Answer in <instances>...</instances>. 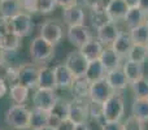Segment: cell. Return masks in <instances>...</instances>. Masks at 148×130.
I'll return each instance as SVG.
<instances>
[{
  "mask_svg": "<svg viewBox=\"0 0 148 130\" xmlns=\"http://www.w3.org/2000/svg\"><path fill=\"white\" fill-rule=\"evenodd\" d=\"M74 130H90V126L87 125V122H84V124H77V125L74 126Z\"/></svg>",
  "mask_w": 148,
  "mask_h": 130,
  "instance_id": "cell-46",
  "label": "cell"
},
{
  "mask_svg": "<svg viewBox=\"0 0 148 130\" xmlns=\"http://www.w3.org/2000/svg\"><path fill=\"white\" fill-rule=\"evenodd\" d=\"M55 46L43 39L40 35L34 38L30 43V56L36 64L47 63L53 57Z\"/></svg>",
  "mask_w": 148,
  "mask_h": 130,
  "instance_id": "cell-3",
  "label": "cell"
},
{
  "mask_svg": "<svg viewBox=\"0 0 148 130\" xmlns=\"http://www.w3.org/2000/svg\"><path fill=\"white\" fill-rule=\"evenodd\" d=\"M110 1H112V0H101V7L104 8V9H107V7L110 4Z\"/></svg>",
  "mask_w": 148,
  "mask_h": 130,
  "instance_id": "cell-50",
  "label": "cell"
},
{
  "mask_svg": "<svg viewBox=\"0 0 148 130\" xmlns=\"http://www.w3.org/2000/svg\"><path fill=\"white\" fill-rule=\"evenodd\" d=\"M4 59H5V51L1 48V47H0V65H1L3 63H5Z\"/></svg>",
  "mask_w": 148,
  "mask_h": 130,
  "instance_id": "cell-49",
  "label": "cell"
},
{
  "mask_svg": "<svg viewBox=\"0 0 148 130\" xmlns=\"http://www.w3.org/2000/svg\"><path fill=\"white\" fill-rule=\"evenodd\" d=\"M68 118L72 120L75 125L77 124L87 122V118H88V103L84 102V99L74 98L72 102H69Z\"/></svg>",
  "mask_w": 148,
  "mask_h": 130,
  "instance_id": "cell-8",
  "label": "cell"
},
{
  "mask_svg": "<svg viewBox=\"0 0 148 130\" xmlns=\"http://www.w3.org/2000/svg\"><path fill=\"white\" fill-rule=\"evenodd\" d=\"M99 60L101 61L105 70L108 72V70H113V69L120 68L122 56H120L112 47L108 46V47H104V50H103V52H101V56H100Z\"/></svg>",
  "mask_w": 148,
  "mask_h": 130,
  "instance_id": "cell-16",
  "label": "cell"
},
{
  "mask_svg": "<svg viewBox=\"0 0 148 130\" xmlns=\"http://www.w3.org/2000/svg\"><path fill=\"white\" fill-rule=\"evenodd\" d=\"M90 86H91V83L86 79V77L74 78V82L72 85V91L74 94V98L86 100L90 95Z\"/></svg>",
  "mask_w": 148,
  "mask_h": 130,
  "instance_id": "cell-26",
  "label": "cell"
},
{
  "mask_svg": "<svg viewBox=\"0 0 148 130\" xmlns=\"http://www.w3.org/2000/svg\"><path fill=\"white\" fill-rule=\"evenodd\" d=\"M21 46V38L13 34L12 31L7 33L0 38V47L5 52H16Z\"/></svg>",
  "mask_w": 148,
  "mask_h": 130,
  "instance_id": "cell-28",
  "label": "cell"
},
{
  "mask_svg": "<svg viewBox=\"0 0 148 130\" xmlns=\"http://www.w3.org/2000/svg\"><path fill=\"white\" fill-rule=\"evenodd\" d=\"M9 21L7 20L5 17L0 16V38L3 35H5L7 33H9Z\"/></svg>",
  "mask_w": 148,
  "mask_h": 130,
  "instance_id": "cell-41",
  "label": "cell"
},
{
  "mask_svg": "<svg viewBox=\"0 0 148 130\" xmlns=\"http://www.w3.org/2000/svg\"><path fill=\"white\" fill-rule=\"evenodd\" d=\"M49 112L43 109L34 108L30 113V124L29 129L30 130H47V124H48Z\"/></svg>",
  "mask_w": 148,
  "mask_h": 130,
  "instance_id": "cell-18",
  "label": "cell"
},
{
  "mask_svg": "<svg viewBox=\"0 0 148 130\" xmlns=\"http://www.w3.org/2000/svg\"><path fill=\"white\" fill-rule=\"evenodd\" d=\"M31 111L25 104H13L5 113V122L14 130H27Z\"/></svg>",
  "mask_w": 148,
  "mask_h": 130,
  "instance_id": "cell-1",
  "label": "cell"
},
{
  "mask_svg": "<svg viewBox=\"0 0 148 130\" xmlns=\"http://www.w3.org/2000/svg\"><path fill=\"white\" fill-rule=\"evenodd\" d=\"M146 23L148 25V12H147V16H146Z\"/></svg>",
  "mask_w": 148,
  "mask_h": 130,
  "instance_id": "cell-51",
  "label": "cell"
},
{
  "mask_svg": "<svg viewBox=\"0 0 148 130\" xmlns=\"http://www.w3.org/2000/svg\"><path fill=\"white\" fill-rule=\"evenodd\" d=\"M22 10L26 13H36V0H20Z\"/></svg>",
  "mask_w": 148,
  "mask_h": 130,
  "instance_id": "cell-38",
  "label": "cell"
},
{
  "mask_svg": "<svg viewBox=\"0 0 148 130\" xmlns=\"http://www.w3.org/2000/svg\"><path fill=\"white\" fill-rule=\"evenodd\" d=\"M62 121V118H60L57 115L49 112V117H48V124H47V130H56L57 126L60 125V122Z\"/></svg>",
  "mask_w": 148,
  "mask_h": 130,
  "instance_id": "cell-39",
  "label": "cell"
},
{
  "mask_svg": "<svg viewBox=\"0 0 148 130\" xmlns=\"http://www.w3.org/2000/svg\"><path fill=\"white\" fill-rule=\"evenodd\" d=\"M55 81H56V89H72L74 82L73 73L68 69L65 64H59L53 68Z\"/></svg>",
  "mask_w": 148,
  "mask_h": 130,
  "instance_id": "cell-13",
  "label": "cell"
},
{
  "mask_svg": "<svg viewBox=\"0 0 148 130\" xmlns=\"http://www.w3.org/2000/svg\"><path fill=\"white\" fill-rule=\"evenodd\" d=\"M146 16H147V12L142 9L140 7H133V8H129L123 20H125L129 29H133L139 25L146 23Z\"/></svg>",
  "mask_w": 148,
  "mask_h": 130,
  "instance_id": "cell-20",
  "label": "cell"
},
{
  "mask_svg": "<svg viewBox=\"0 0 148 130\" xmlns=\"http://www.w3.org/2000/svg\"><path fill=\"white\" fill-rule=\"evenodd\" d=\"M56 102H57L56 90L36 87L33 94L34 108H38V109H43V111H47V112H51V111L53 109Z\"/></svg>",
  "mask_w": 148,
  "mask_h": 130,
  "instance_id": "cell-5",
  "label": "cell"
},
{
  "mask_svg": "<svg viewBox=\"0 0 148 130\" xmlns=\"http://www.w3.org/2000/svg\"><path fill=\"white\" fill-rule=\"evenodd\" d=\"M122 70L130 83L144 77L143 64L142 63H134V61H130V60H126V63H123L122 65Z\"/></svg>",
  "mask_w": 148,
  "mask_h": 130,
  "instance_id": "cell-23",
  "label": "cell"
},
{
  "mask_svg": "<svg viewBox=\"0 0 148 130\" xmlns=\"http://www.w3.org/2000/svg\"><path fill=\"white\" fill-rule=\"evenodd\" d=\"M129 31H130V35H131L134 44H144V46L148 44V25L147 23L133 28Z\"/></svg>",
  "mask_w": 148,
  "mask_h": 130,
  "instance_id": "cell-31",
  "label": "cell"
},
{
  "mask_svg": "<svg viewBox=\"0 0 148 130\" xmlns=\"http://www.w3.org/2000/svg\"><path fill=\"white\" fill-rule=\"evenodd\" d=\"M103 50H104V46H103L97 39H91V41L87 42L83 47H81L79 51H81V54L83 55L88 61H94V60L100 59Z\"/></svg>",
  "mask_w": 148,
  "mask_h": 130,
  "instance_id": "cell-19",
  "label": "cell"
},
{
  "mask_svg": "<svg viewBox=\"0 0 148 130\" xmlns=\"http://www.w3.org/2000/svg\"><path fill=\"white\" fill-rule=\"evenodd\" d=\"M64 64L73 73L74 78H78V77H84L87 66H88V60L78 50V51H73L68 55Z\"/></svg>",
  "mask_w": 148,
  "mask_h": 130,
  "instance_id": "cell-9",
  "label": "cell"
},
{
  "mask_svg": "<svg viewBox=\"0 0 148 130\" xmlns=\"http://www.w3.org/2000/svg\"><path fill=\"white\" fill-rule=\"evenodd\" d=\"M39 35L51 44L56 46L60 41L62 39L64 35V28H62L61 22L57 20H47L42 23L40 26V34Z\"/></svg>",
  "mask_w": 148,
  "mask_h": 130,
  "instance_id": "cell-6",
  "label": "cell"
},
{
  "mask_svg": "<svg viewBox=\"0 0 148 130\" xmlns=\"http://www.w3.org/2000/svg\"><path fill=\"white\" fill-rule=\"evenodd\" d=\"M55 1H56V5L61 8H68L70 5L77 4V0H55Z\"/></svg>",
  "mask_w": 148,
  "mask_h": 130,
  "instance_id": "cell-44",
  "label": "cell"
},
{
  "mask_svg": "<svg viewBox=\"0 0 148 130\" xmlns=\"http://www.w3.org/2000/svg\"><path fill=\"white\" fill-rule=\"evenodd\" d=\"M5 82H7L5 79L0 78V99H1V98H4L5 94H7V91H8L7 83H5Z\"/></svg>",
  "mask_w": 148,
  "mask_h": 130,
  "instance_id": "cell-45",
  "label": "cell"
},
{
  "mask_svg": "<svg viewBox=\"0 0 148 130\" xmlns=\"http://www.w3.org/2000/svg\"><path fill=\"white\" fill-rule=\"evenodd\" d=\"M40 66L36 64H23L18 66V83L26 86L27 89L38 87V77Z\"/></svg>",
  "mask_w": 148,
  "mask_h": 130,
  "instance_id": "cell-7",
  "label": "cell"
},
{
  "mask_svg": "<svg viewBox=\"0 0 148 130\" xmlns=\"http://www.w3.org/2000/svg\"><path fill=\"white\" fill-rule=\"evenodd\" d=\"M114 92L116 91H113V89L109 86L107 79L103 78V79H100V81H96V82H94V83H91L88 99L91 100V102L103 104V103L107 99H109Z\"/></svg>",
  "mask_w": 148,
  "mask_h": 130,
  "instance_id": "cell-10",
  "label": "cell"
},
{
  "mask_svg": "<svg viewBox=\"0 0 148 130\" xmlns=\"http://www.w3.org/2000/svg\"><path fill=\"white\" fill-rule=\"evenodd\" d=\"M125 1L129 5V8H133V7H139L140 0H125Z\"/></svg>",
  "mask_w": 148,
  "mask_h": 130,
  "instance_id": "cell-47",
  "label": "cell"
},
{
  "mask_svg": "<svg viewBox=\"0 0 148 130\" xmlns=\"http://www.w3.org/2000/svg\"><path fill=\"white\" fill-rule=\"evenodd\" d=\"M101 130H122L121 121H109V122H103Z\"/></svg>",
  "mask_w": 148,
  "mask_h": 130,
  "instance_id": "cell-40",
  "label": "cell"
},
{
  "mask_svg": "<svg viewBox=\"0 0 148 130\" xmlns=\"http://www.w3.org/2000/svg\"><path fill=\"white\" fill-rule=\"evenodd\" d=\"M144 124L146 122H143L138 117L131 115L122 124V130H146V125Z\"/></svg>",
  "mask_w": 148,
  "mask_h": 130,
  "instance_id": "cell-34",
  "label": "cell"
},
{
  "mask_svg": "<svg viewBox=\"0 0 148 130\" xmlns=\"http://www.w3.org/2000/svg\"><path fill=\"white\" fill-rule=\"evenodd\" d=\"M105 74H107V70H105V68L103 66L100 60L88 61V66H87L84 77H86V79L90 83H94V82L105 78Z\"/></svg>",
  "mask_w": 148,
  "mask_h": 130,
  "instance_id": "cell-22",
  "label": "cell"
},
{
  "mask_svg": "<svg viewBox=\"0 0 148 130\" xmlns=\"http://www.w3.org/2000/svg\"><path fill=\"white\" fill-rule=\"evenodd\" d=\"M68 107H69V102H64L62 99L57 98V102L51 112L57 115L60 118L64 120V118H68Z\"/></svg>",
  "mask_w": 148,
  "mask_h": 130,
  "instance_id": "cell-36",
  "label": "cell"
},
{
  "mask_svg": "<svg viewBox=\"0 0 148 130\" xmlns=\"http://www.w3.org/2000/svg\"><path fill=\"white\" fill-rule=\"evenodd\" d=\"M38 87L56 90V81H55V73L52 68H49V66H40L39 77H38Z\"/></svg>",
  "mask_w": 148,
  "mask_h": 130,
  "instance_id": "cell-24",
  "label": "cell"
},
{
  "mask_svg": "<svg viewBox=\"0 0 148 130\" xmlns=\"http://www.w3.org/2000/svg\"><path fill=\"white\" fill-rule=\"evenodd\" d=\"M66 36H68V41L78 50L92 39L91 33H90V30L84 25L69 26L66 31Z\"/></svg>",
  "mask_w": 148,
  "mask_h": 130,
  "instance_id": "cell-11",
  "label": "cell"
},
{
  "mask_svg": "<svg viewBox=\"0 0 148 130\" xmlns=\"http://www.w3.org/2000/svg\"><path fill=\"white\" fill-rule=\"evenodd\" d=\"M147 51H148V44H147Z\"/></svg>",
  "mask_w": 148,
  "mask_h": 130,
  "instance_id": "cell-52",
  "label": "cell"
},
{
  "mask_svg": "<svg viewBox=\"0 0 148 130\" xmlns=\"http://www.w3.org/2000/svg\"><path fill=\"white\" fill-rule=\"evenodd\" d=\"M23 12L20 0H0V16L10 20L17 16L18 13Z\"/></svg>",
  "mask_w": 148,
  "mask_h": 130,
  "instance_id": "cell-25",
  "label": "cell"
},
{
  "mask_svg": "<svg viewBox=\"0 0 148 130\" xmlns=\"http://www.w3.org/2000/svg\"><path fill=\"white\" fill-rule=\"evenodd\" d=\"M133 116L138 117L143 122L148 121V99H136L133 103V108H131Z\"/></svg>",
  "mask_w": 148,
  "mask_h": 130,
  "instance_id": "cell-32",
  "label": "cell"
},
{
  "mask_svg": "<svg viewBox=\"0 0 148 130\" xmlns=\"http://www.w3.org/2000/svg\"><path fill=\"white\" fill-rule=\"evenodd\" d=\"M125 113V100L122 95L114 92L109 99L103 103V121H121Z\"/></svg>",
  "mask_w": 148,
  "mask_h": 130,
  "instance_id": "cell-2",
  "label": "cell"
},
{
  "mask_svg": "<svg viewBox=\"0 0 148 130\" xmlns=\"http://www.w3.org/2000/svg\"><path fill=\"white\" fill-rule=\"evenodd\" d=\"M129 10V5L125 0H112L110 4L107 7V13L113 22L118 20H123Z\"/></svg>",
  "mask_w": 148,
  "mask_h": 130,
  "instance_id": "cell-21",
  "label": "cell"
},
{
  "mask_svg": "<svg viewBox=\"0 0 148 130\" xmlns=\"http://www.w3.org/2000/svg\"><path fill=\"white\" fill-rule=\"evenodd\" d=\"M8 21H9V30L20 38L30 35L34 29L33 18H31L30 13L21 12Z\"/></svg>",
  "mask_w": 148,
  "mask_h": 130,
  "instance_id": "cell-4",
  "label": "cell"
},
{
  "mask_svg": "<svg viewBox=\"0 0 148 130\" xmlns=\"http://www.w3.org/2000/svg\"><path fill=\"white\" fill-rule=\"evenodd\" d=\"M133 39H131L130 31H120V34L117 35V38L114 39L110 47L117 52L120 56H126L127 52L130 51V48L133 47Z\"/></svg>",
  "mask_w": 148,
  "mask_h": 130,
  "instance_id": "cell-17",
  "label": "cell"
},
{
  "mask_svg": "<svg viewBox=\"0 0 148 130\" xmlns=\"http://www.w3.org/2000/svg\"><path fill=\"white\" fill-rule=\"evenodd\" d=\"M148 59V51L147 46L144 44H133V47L130 48V51L126 55V60H130L134 63H142Z\"/></svg>",
  "mask_w": 148,
  "mask_h": 130,
  "instance_id": "cell-30",
  "label": "cell"
},
{
  "mask_svg": "<svg viewBox=\"0 0 148 130\" xmlns=\"http://www.w3.org/2000/svg\"><path fill=\"white\" fill-rule=\"evenodd\" d=\"M97 41L103 44V46H110L114 42V39L117 38V35L120 34V29L116 25V22H108L104 26L97 29Z\"/></svg>",
  "mask_w": 148,
  "mask_h": 130,
  "instance_id": "cell-15",
  "label": "cell"
},
{
  "mask_svg": "<svg viewBox=\"0 0 148 130\" xmlns=\"http://www.w3.org/2000/svg\"><path fill=\"white\" fill-rule=\"evenodd\" d=\"M139 7H140L143 10L148 12V0H140V3H139Z\"/></svg>",
  "mask_w": 148,
  "mask_h": 130,
  "instance_id": "cell-48",
  "label": "cell"
},
{
  "mask_svg": "<svg viewBox=\"0 0 148 130\" xmlns=\"http://www.w3.org/2000/svg\"><path fill=\"white\" fill-rule=\"evenodd\" d=\"M56 7L57 5L55 0H36V13L48 14Z\"/></svg>",
  "mask_w": 148,
  "mask_h": 130,
  "instance_id": "cell-35",
  "label": "cell"
},
{
  "mask_svg": "<svg viewBox=\"0 0 148 130\" xmlns=\"http://www.w3.org/2000/svg\"><path fill=\"white\" fill-rule=\"evenodd\" d=\"M90 20H91V23L95 29H99L101 26H104L105 23L108 22H113L110 20V17L108 16L107 9L104 8H95V9H91V13H90Z\"/></svg>",
  "mask_w": 148,
  "mask_h": 130,
  "instance_id": "cell-29",
  "label": "cell"
},
{
  "mask_svg": "<svg viewBox=\"0 0 148 130\" xmlns=\"http://www.w3.org/2000/svg\"><path fill=\"white\" fill-rule=\"evenodd\" d=\"M130 85L136 99H148V79L146 77L135 82H131Z\"/></svg>",
  "mask_w": 148,
  "mask_h": 130,
  "instance_id": "cell-33",
  "label": "cell"
},
{
  "mask_svg": "<svg viewBox=\"0 0 148 130\" xmlns=\"http://www.w3.org/2000/svg\"><path fill=\"white\" fill-rule=\"evenodd\" d=\"M88 117L94 120H103V104L90 100L88 103Z\"/></svg>",
  "mask_w": 148,
  "mask_h": 130,
  "instance_id": "cell-37",
  "label": "cell"
},
{
  "mask_svg": "<svg viewBox=\"0 0 148 130\" xmlns=\"http://www.w3.org/2000/svg\"><path fill=\"white\" fill-rule=\"evenodd\" d=\"M105 79L109 83V86L113 89V91H121V90H125L130 82L126 78L125 73L122 70V66L117 69H113V70H108L105 74Z\"/></svg>",
  "mask_w": 148,
  "mask_h": 130,
  "instance_id": "cell-14",
  "label": "cell"
},
{
  "mask_svg": "<svg viewBox=\"0 0 148 130\" xmlns=\"http://www.w3.org/2000/svg\"><path fill=\"white\" fill-rule=\"evenodd\" d=\"M74 126H75V124H74L72 120L64 118V120L60 122V125L57 126L56 130H74Z\"/></svg>",
  "mask_w": 148,
  "mask_h": 130,
  "instance_id": "cell-42",
  "label": "cell"
},
{
  "mask_svg": "<svg viewBox=\"0 0 148 130\" xmlns=\"http://www.w3.org/2000/svg\"><path fill=\"white\" fill-rule=\"evenodd\" d=\"M62 18L64 22L69 26H78V25H84V10L79 4L70 5L68 8H64L62 12Z\"/></svg>",
  "mask_w": 148,
  "mask_h": 130,
  "instance_id": "cell-12",
  "label": "cell"
},
{
  "mask_svg": "<svg viewBox=\"0 0 148 130\" xmlns=\"http://www.w3.org/2000/svg\"><path fill=\"white\" fill-rule=\"evenodd\" d=\"M29 90L26 86L21 83L10 85L9 89V96L14 104H25V102L29 98Z\"/></svg>",
  "mask_w": 148,
  "mask_h": 130,
  "instance_id": "cell-27",
  "label": "cell"
},
{
  "mask_svg": "<svg viewBox=\"0 0 148 130\" xmlns=\"http://www.w3.org/2000/svg\"><path fill=\"white\" fill-rule=\"evenodd\" d=\"M83 4L90 9H95V8H103L101 7V0H82Z\"/></svg>",
  "mask_w": 148,
  "mask_h": 130,
  "instance_id": "cell-43",
  "label": "cell"
}]
</instances>
